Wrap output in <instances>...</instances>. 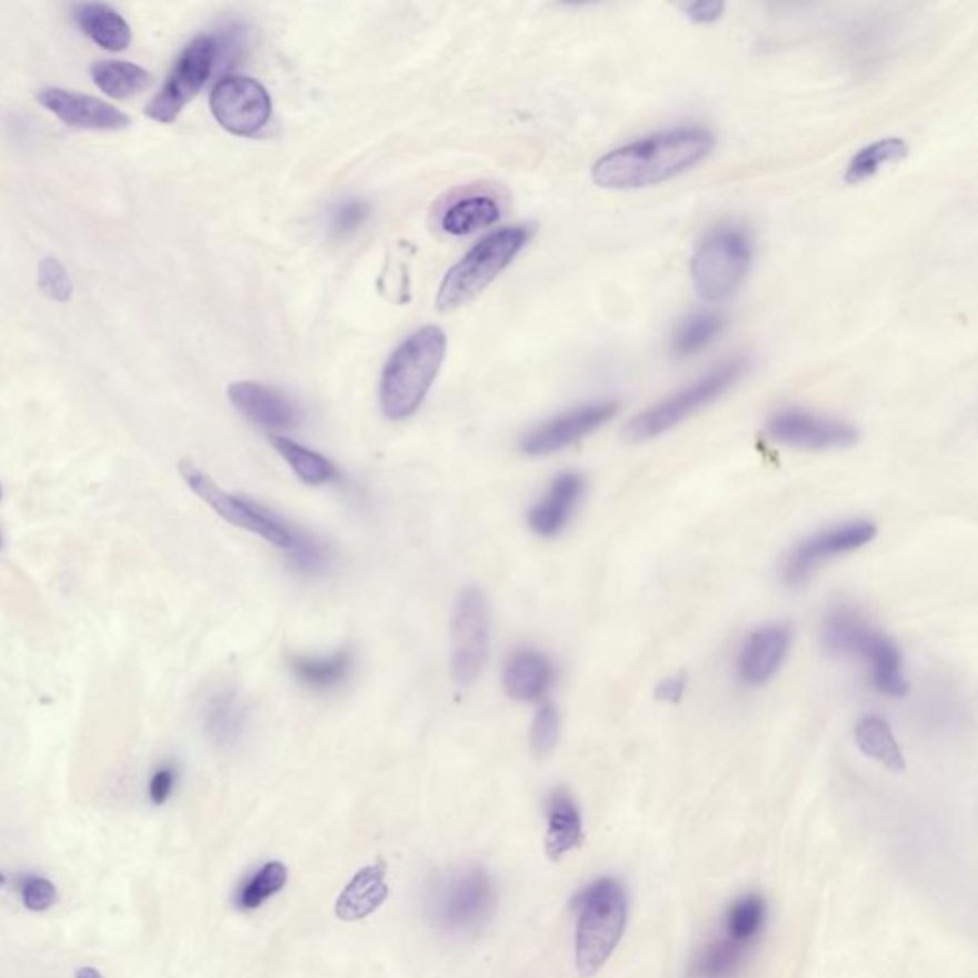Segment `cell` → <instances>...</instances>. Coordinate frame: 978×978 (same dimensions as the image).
I'll return each mask as SVG.
<instances>
[{
  "instance_id": "6da1fadb",
  "label": "cell",
  "mask_w": 978,
  "mask_h": 978,
  "mask_svg": "<svg viewBox=\"0 0 978 978\" xmlns=\"http://www.w3.org/2000/svg\"><path fill=\"white\" fill-rule=\"evenodd\" d=\"M713 148V134L701 127L666 130L600 157L592 182L606 190L650 188L700 164Z\"/></svg>"
},
{
  "instance_id": "7a4b0ae2",
  "label": "cell",
  "mask_w": 978,
  "mask_h": 978,
  "mask_svg": "<svg viewBox=\"0 0 978 978\" xmlns=\"http://www.w3.org/2000/svg\"><path fill=\"white\" fill-rule=\"evenodd\" d=\"M497 902L496 879L476 864L438 874L425 890L428 921L449 937L467 938L482 932L496 916Z\"/></svg>"
},
{
  "instance_id": "3957f363",
  "label": "cell",
  "mask_w": 978,
  "mask_h": 978,
  "mask_svg": "<svg viewBox=\"0 0 978 978\" xmlns=\"http://www.w3.org/2000/svg\"><path fill=\"white\" fill-rule=\"evenodd\" d=\"M576 911V967L579 977L592 978L616 951L627 927L626 887L613 877H600L571 900Z\"/></svg>"
},
{
  "instance_id": "277c9868",
  "label": "cell",
  "mask_w": 978,
  "mask_h": 978,
  "mask_svg": "<svg viewBox=\"0 0 978 978\" xmlns=\"http://www.w3.org/2000/svg\"><path fill=\"white\" fill-rule=\"evenodd\" d=\"M448 339L440 327L427 326L396 348L381 377V408L390 421H403L421 408L442 369Z\"/></svg>"
},
{
  "instance_id": "5b68a950",
  "label": "cell",
  "mask_w": 978,
  "mask_h": 978,
  "mask_svg": "<svg viewBox=\"0 0 978 978\" xmlns=\"http://www.w3.org/2000/svg\"><path fill=\"white\" fill-rule=\"evenodd\" d=\"M822 645L836 656H858L870 667L871 682L877 692L889 698H904L910 692L904 677L902 656L897 645L868 626V621L849 606L829 611L822 623Z\"/></svg>"
},
{
  "instance_id": "8992f818",
  "label": "cell",
  "mask_w": 978,
  "mask_h": 978,
  "mask_svg": "<svg viewBox=\"0 0 978 978\" xmlns=\"http://www.w3.org/2000/svg\"><path fill=\"white\" fill-rule=\"evenodd\" d=\"M749 369L751 361L748 356H736L722 361L675 395L667 396L666 400L658 401L652 408L632 417L623 430V438L629 443H642L666 435L709 403L719 400L720 396L727 395L730 388L736 387L748 375Z\"/></svg>"
},
{
  "instance_id": "52a82bcc",
  "label": "cell",
  "mask_w": 978,
  "mask_h": 978,
  "mask_svg": "<svg viewBox=\"0 0 978 978\" xmlns=\"http://www.w3.org/2000/svg\"><path fill=\"white\" fill-rule=\"evenodd\" d=\"M533 236V226H512L493 231L470 249L443 278L436 295V308L440 312H453L476 299L480 292L507 270L518 252Z\"/></svg>"
},
{
  "instance_id": "ba28073f",
  "label": "cell",
  "mask_w": 978,
  "mask_h": 978,
  "mask_svg": "<svg viewBox=\"0 0 978 978\" xmlns=\"http://www.w3.org/2000/svg\"><path fill=\"white\" fill-rule=\"evenodd\" d=\"M751 262L754 239L748 230L738 224L717 226L693 252V287L707 302H722L744 286Z\"/></svg>"
},
{
  "instance_id": "9c48e42d",
  "label": "cell",
  "mask_w": 978,
  "mask_h": 978,
  "mask_svg": "<svg viewBox=\"0 0 978 978\" xmlns=\"http://www.w3.org/2000/svg\"><path fill=\"white\" fill-rule=\"evenodd\" d=\"M491 650V606L486 592L469 587L459 595L451 618V677L457 687L475 685Z\"/></svg>"
},
{
  "instance_id": "30bf717a",
  "label": "cell",
  "mask_w": 978,
  "mask_h": 978,
  "mask_svg": "<svg viewBox=\"0 0 978 978\" xmlns=\"http://www.w3.org/2000/svg\"><path fill=\"white\" fill-rule=\"evenodd\" d=\"M178 470H180L183 482L188 483V488L199 499H203L204 503L209 505L218 517L224 518L241 530L257 533L265 541L276 545L279 549L287 550L291 547L292 539H295V528L276 517L272 510L265 509L255 501L233 496L230 491L220 488L211 476L204 475L198 465H193L188 459L178 462Z\"/></svg>"
},
{
  "instance_id": "8fae6325",
  "label": "cell",
  "mask_w": 978,
  "mask_h": 978,
  "mask_svg": "<svg viewBox=\"0 0 978 978\" xmlns=\"http://www.w3.org/2000/svg\"><path fill=\"white\" fill-rule=\"evenodd\" d=\"M220 42L212 34H201L186 47L178 58L163 89L146 108V116L157 122L170 124L177 121L182 109L198 96L211 77L217 63Z\"/></svg>"
},
{
  "instance_id": "7c38bea8",
  "label": "cell",
  "mask_w": 978,
  "mask_h": 978,
  "mask_svg": "<svg viewBox=\"0 0 978 978\" xmlns=\"http://www.w3.org/2000/svg\"><path fill=\"white\" fill-rule=\"evenodd\" d=\"M876 536V523L868 520H850L816 531L789 550L781 565V581L788 587L807 583L824 562L862 549Z\"/></svg>"
},
{
  "instance_id": "4fadbf2b",
  "label": "cell",
  "mask_w": 978,
  "mask_h": 978,
  "mask_svg": "<svg viewBox=\"0 0 978 978\" xmlns=\"http://www.w3.org/2000/svg\"><path fill=\"white\" fill-rule=\"evenodd\" d=\"M767 432L775 442L805 451L852 448L860 438L855 425L805 409H781L768 419Z\"/></svg>"
},
{
  "instance_id": "5bb4252c",
  "label": "cell",
  "mask_w": 978,
  "mask_h": 978,
  "mask_svg": "<svg viewBox=\"0 0 978 978\" xmlns=\"http://www.w3.org/2000/svg\"><path fill=\"white\" fill-rule=\"evenodd\" d=\"M211 111L231 134L255 137L272 117V98L255 79L226 77L211 92Z\"/></svg>"
},
{
  "instance_id": "9a60e30c",
  "label": "cell",
  "mask_w": 978,
  "mask_h": 978,
  "mask_svg": "<svg viewBox=\"0 0 978 978\" xmlns=\"http://www.w3.org/2000/svg\"><path fill=\"white\" fill-rule=\"evenodd\" d=\"M618 411V401H597L571 409L568 413L558 415L523 436L520 449L526 456L533 457L557 453L608 425Z\"/></svg>"
},
{
  "instance_id": "2e32d148",
  "label": "cell",
  "mask_w": 978,
  "mask_h": 978,
  "mask_svg": "<svg viewBox=\"0 0 978 978\" xmlns=\"http://www.w3.org/2000/svg\"><path fill=\"white\" fill-rule=\"evenodd\" d=\"M794 632L786 623H768L751 632L738 656V677L748 687H762L788 658Z\"/></svg>"
},
{
  "instance_id": "e0dca14e",
  "label": "cell",
  "mask_w": 978,
  "mask_h": 978,
  "mask_svg": "<svg viewBox=\"0 0 978 978\" xmlns=\"http://www.w3.org/2000/svg\"><path fill=\"white\" fill-rule=\"evenodd\" d=\"M37 100L61 122L77 129L121 130L130 124V117L111 103L73 90L48 87L37 94Z\"/></svg>"
},
{
  "instance_id": "ac0fdd59",
  "label": "cell",
  "mask_w": 978,
  "mask_h": 978,
  "mask_svg": "<svg viewBox=\"0 0 978 978\" xmlns=\"http://www.w3.org/2000/svg\"><path fill=\"white\" fill-rule=\"evenodd\" d=\"M228 398L239 413L259 427L292 428L300 419L299 409L287 396L260 382H231Z\"/></svg>"
},
{
  "instance_id": "d6986e66",
  "label": "cell",
  "mask_w": 978,
  "mask_h": 978,
  "mask_svg": "<svg viewBox=\"0 0 978 978\" xmlns=\"http://www.w3.org/2000/svg\"><path fill=\"white\" fill-rule=\"evenodd\" d=\"M585 478L579 472L557 476L543 499L530 510L528 523L537 536L557 537L570 523L585 496Z\"/></svg>"
},
{
  "instance_id": "ffe728a7",
  "label": "cell",
  "mask_w": 978,
  "mask_h": 978,
  "mask_svg": "<svg viewBox=\"0 0 978 978\" xmlns=\"http://www.w3.org/2000/svg\"><path fill=\"white\" fill-rule=\"evenodd\" d=\"M583 841V818L570 791L558 788L547 799L545 850L550 860H560Z\"/></svg>"
},
{
  "instance_id": "44dd1931",
  "label": "cell",
  "mask_w": 978,
  "mask_h": 978,
  "mask_svg": "<svg viewBox=\"0 0 978 978\" xmlns=\"http://www.w3.org/2000/svg\"><path fill=\"white\" fill-rule=\"evenodd\" d=\"M552 679V663L537 650H518L503 672L505 690L518 701L539 700L549 690Z\"/></svg>"
},
{
  "instance_id": "7402d4cb",
  "label": "cell",
  "mask_w": 978,
  "mask_h": 978,
  "mask_svg": "<svg viewBox=\"0 0 978 978\" xmlns=\"http://www.w3.org/2000/svg\"><path fill=\"white\" fill-rule=\"evenodd\" d=\"M385 866L373 864L358 871L345 887L337 900V916L345 921H356L373 914L388 898Z\"/></svg>"
},
{
  "instance_id": "603a6c76",
  "label": "cell",
  "mask_w": 978,
  "mask_h": 978,
  "mask_svg": "<svg viewBox=\"0 0 978 978\" xmlns=\"http://www.w3.org/2000/svg\"><path fill=\"white\" fill-rule=\"evenodd\" d=\"M289 669L302 687L312 692H331L352 675L353 653L339 650L331 656H291Z\"/></svg>"
},
{
  "instance_id": "cb8c5ba5",
  "label": "cell",
  "mask_w": 978,
  "mask_h": 978,
  "mask_svg": "<svg viewBox=\"0 0 978 978\" xmlns=\"http://www.w3.org/2000/svg\"><path fill=\"white\" fill-rule=\"evenodd\" d=\"M751 946L740 945L727 935L709 940L688 967V978H740Z\"/></svg>"
},
{
  "instance_id": "d4e9b609",
  "label": "cell",
  "mask_w": 978,
  "mask_h": 978,
  "mask_svg": "<svg viewBox=\"0 0 978 978\" xmlns=\"http://www.w3.org/2000/svg\"><path fill=\"white\" fill-rule=\"evenodd\" d=\"M76 20L82 33L109 52H121L132 41L129 23L108 4H79L76 8Z\"/></svg>"
},
{
  "instance_id": "484cf974",
  "label": "cell",
  "mask_w": 978,
  "mask_h": 978,
  "mask_svg": "<svg viewBox=\"0 0 978 978\" xmlns=\"http://www.w3.org/2000/svg\"><path fill=\"white\" fill-rule=\"evenodd\" d=\"M204 732L218 748L236 746L244 730V707L233 690L212 693L203 713Z\"/></svg>"
},
{
  "instance_id": "4316f807",
  "label": "cell",
  "mask_w": 978,
  "mask_h": 978,
  "mask_svg": "<svg viewBox=\"0 0 978 978\" xmlns=\"http://www.w3.org/2000/svg\"><path fill=\"white\" fill-rule=\"evenodd\" d=\"M767 916V900L757 892H748L728 906L722 917V935L740 945L754 946L765 931Z\"/></svg>"
},
{
  "instance_id": "83f0119b",
  "label": "cell",
  "mask_w": 978,
  "mask_h": 978,
  "mask_svg": "<svg viewBox=\"0 0 978 978\" xmlns=\"http://www.w3.org/2000/svg\"><path fill=\"white\" fill-rule=\"evenodd\" d=\"M855 740L858 749L866 757H870L874 761L884 765L892 772H902L906 768L902 751L898 746L895 734L890 730L889 725L881 717L870 715L858 720L855 730Z\"/></svg>"
},
{
  "instance_id": "f1b7e54d",
  "label": "cell",
  "mask_w": 978,
  "mask_h": 978,
  "mask_svg": "<svg viewBox=\"0 0 978 978\" xmlns=\"http://www.w3.org/2000/svg\"><path fill=\"white\" fill-rule=\"evenodd\" d=\"M272 446L279 456L283 457V461L291 467L292 472L308 486H323V483L333 482L339 476V470L333 462L320 453H316L312 449L292 442L286 436H272Z\"/></svg>"
},
{
  "instance_id": "f546056e",
  "label": "cell",
  "mask_w": 978,
  "mask_h": 978,
  "mask_svg": "<svg viewBox=\"0 0 978 978\" xmlns=\"http://www.w3.org/2000/svg\"><path fill=\"white\" fill-rule=\"evenodd\" d=\"M92 81L109 98L124 100L148 87L150 73L137 63L121 60L96 61L92 69Z\"/></svg>"
},
{
  "instance_id": "4dcf8cb0",
  "label": "cell",
  "mask_w": 978,
  "mask_h": 978,
  "mask_svg": "<svg viewBox=\"0 0 978 978\" xmlns=\"http://www.w3.org/2000/svg\"><path fill=\"white\" fill-rule=\"evenodd\" d=\"M725 329V318L715 312L690 313L680 321L671 339V352L677 358H690L706 350L719 339Z\"/></svg>"
},
{
  "instance_id": "1f68e13d",
  "label": "cell",
  "mask_w": 978,
  "mask_h": 978,
  "mask_svg": "<svg viewBox=\"0 0 978 978\" xmlns=\"http://www.w3.org/2000/svg\"><path fill=\"white\" fill-rule=\"evenodd\" d=\"M501 217V209L496 199L489 196H470L459 199L443 212L442 228L451 236H467L470 231L496 224Z\"/></svg>"
},
{
  "instance_id": "d6a6232c",
  "label": "cell",
  "mask_w": 978,
  "mask_h": 978,
  "mask_svg": "<svg viewBox=\"0 0 978 978\" xmlns=\"http://www.w3.org/2000/svg\"><path fill=\"white\" fill-rule=\"evenodd\" d=\"M286 864L272 860L266 862L252 871L251 876L244 877L236 890V906L241 911L259 910L262 904L276 897L287 885Z\"/></svg>"
},
{
  "instance_id": "836d02e7",
  "label": "cell",
  "mask_w": 978,
  "mask_h": 978,
  "mask_svg": "<svg viewBox=\"0 0 978 978\" xmlns=\"http://www.w3.org/2000/svg\"><path fill=\"white\" fill-rule=\"evenodd\" d=\"M910 153L908 143L902 138H884L866 146L850 159L845 180L847 183H862L876 177L885 164H895L902 161Z\"/></svg>"
},
{
  "instance_id": "e575fe53",
  "label": "cell",
  "mask_w": 978,
  "mask_h": 978,
  "mask_svg": "<svg viewBox=\"0 0 978 978\" xmlns=\"http://www.w3.org/2000/svg\"><path fill=\"white\" fill-rule=\"evenodd\" d=\"M287 552L289 565L302 576H320L329 568V557L323 545L318 543L306 531L295 530V539Z\"/></svg>"
},
{
  "instance_id": "d590c367",
  "label": "cell",
  "mask_w": 978,
  "mask_h": 978,
  "mask_svg": "<svg viewBox=\"0 0 978 978\" xmlns=\"http://www.w3.org/2000/svg\"><path fill=\"white\" fill-rule=\"evenodd\" d=\"M558 736H560V715L552 706L541 707L531 725L530 744L533 754L537 757H547L557 748Z\"/></svg>"
},
{
  "instance_id": "8d00e7d4",
  "label": "cell",
  "mask_w": 978,
  "mask_h": 978,
  "mask_svg": "<svg viewBox=\"0 0 978 978\" xmlns=\"http://www.w3.org/2000/svg\"><path fill=\"white\" fill-rule=\"evenodd\" d=\"M39 287L56 302H68L73 297V283L66 266L54 257L42 259L39 265Z\"/></svg>"
},
{
  "instance_id": "74e56055",
  "label": "cell",
  "mask_w": 978,
  "mask_h": 978,
  "mask_svg": "<svg viewBox=\"0 0 978 978\" xmlns=\"http://www.w3.org/2000/svg\"><path fill=\"white\" fill-rule=\"evenodd\" d=\"M369 212H371V209H369V204L366 201H360V199L342 201L331 211L329 230H331L335 238H347V236L360 230L361 226L366 224Z\"/></svg>"
},
{
  "instance_id": "f35d334b",
  "label": "cell",
  "mask_w": 978,
  "mask_h": 978,
  "mask_svg": "<svg viewBox=\"0 0 978 978\" xmlns=\"http://www.w3.org/2000/svg\"><path fill=\"white\" fill-rule=\"evenodd\" d=\"M21 897H23V902H26L29 910H47V908L54 904L56 887L50 881H47V879H42V877H33V879H29V881L23 884Z\"/></svg>"
},
{
  "instance_id": "ab89813d",
  "label": "cell",
  "mask_w": 978,
  "mask_h": 978,
  "mask_svg": "<svg viewBox=\"0 0 978 978\" xmlns=\"http://www.w3.org/2000/svg\"><path fill=\"white\" fill-rule=\"evenodd\" d=\"M178 770L172 765L157 768L150 780V799L156 805H164L177 786Z\"/></svg>"
},
{
  "instance_id": "60d3db41",
  "label": "cell",
  "mask_w": 978,
  "mask_h": 978,
  "mask_svg": "<svg viewBox=\"0 0 978 978\" xmlns=\"http://www.w3.org/2000/svg\"><path fill=\"white\" fill-rule=\"evenodd\" d=\"M687 690V677L685 675H672L661 680L656 687V700L663 703H679Z\"/></svg>"
},
{
  "instance_id": "b9f144b4",
  "label": "cell",
  "mask_w": 978,
  "mask_h": 978,
  "mask_svg": "<svg viewBox=\"0 0 978 978\" xmlns=\"http://www.w3.org/2000/svg\"><path fill=\"white\" fill-rule=\"evenodd\" d=\"M722 12H725V4L722 2H693V4L685 7V14H687L688 20L693 21V23H703V26L720 20Z\"/></svg>"
},
{
  "instance_id": "7bdbcfd3",
  "label": "cell",
  "mask_w": 978,
  "mask_h": 978,
  "mask_svg": "<svg viewBox=\"0 0 978 978\" xmlns=\"http://www.w3.org/2000/svg\"><path fill=\"white\" fill-rule=\"evenodd\" d=\"M77 978H102V975L96 971V969L84 967V969H81V971L77 972Z\"/></svg>"
},
{
  "instance_id": "ee69618b",
  "label": "cell",
  "mask_w": 978,
  "mask_h": 978,
  "mask_svg": "<svg viewBox=\"0 0 978 978\" xmlns=\"http://www.w3.org/2000/svg\"><path fill=\"white\" fill-rule=\"evenodd\" d=\"M4 547V537H2V531H0V549Z\"/></svg>"
},
{
  "instance_id": "f6af8a7d",
  "label": "cell",
  "mask_w": 978,
  "mask_h": 978,
  "mask_svg": "<svg viewBox=\"0 0 978 978\" xmlns=\"http://www.w3.org/2000/svg\"><path fill=\"white\" fill-rule=\"evenodd\" d=\"M4 884V877L0 876V885Z\"/></svg>"
},
{
  "instance_id": "bcb514c9",
  "label": "cell",
  "mask_w": 978,
  "mask_h": 978,
  "mask_svg": "<svg viewBox=\"0 0 978 978\" xmlns=\"http://www.w3.org/2000/svg\"><path fill=\"white\" fill-rule=\"evenodd\" d=\"M0 499H2V488H0Z\"/></svg>"
}]
</instances>
